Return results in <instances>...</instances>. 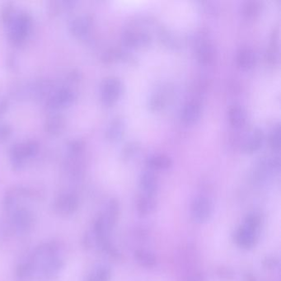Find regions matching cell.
Instances as JSON below:
<instances>
[{
	"label": "cell",
	"instance_id": "6da1fadb",
	"mask_svg": "<svg viewBox=\"0 0 281 281\" xmlns=\"http://www.w3.org/2000/svg\"><path fill=\"white\" fill-rule=\"evenodd\" d=\"M31 26V17L27 12H22L12 20L9 38L14 44L22 43L28 36Z\"/></svg>",
	"mask_w": 281,
	"mask_h": 281
},
{
	"label": "cell",
	"instance_id": "7a4b0ae2",
	"mask_svg": "<svg viewBox=\"0 0 281 281\" xmlns=\"http://www.w3.org/2000/svg\"><path fill=\"white\" fill-rule=\"evenodd\" d=\"M101 99L107 106L113 105L121 97L122 93V83L118 78L109 76L102 80L100 87Z\"/></svg>",
	"mask_w": 281,
	"mask_h": 281
},
{
	"label": "cell",
	"instance_id": "3957f363",
	"mask_svg": "<svg viewBox=\"0 0 281 281\" xmlns=\"http://www.w3.org/2000/svg\"><path fill=\"white\" fill-rule=\"evenodd\" d=\"M213 213V203L206 196H197L191 204V214L198 223L209 220Z\"/></svg>",
	"mask_w": 281,
	"mask_h": 281
},
{
	"label": "cell",
	"instance_id": "277c9868",
	"mask_svg": "<svg viewBox=\"0 0 281 281\" xmlns=\"http://www.w3.org/2000/svg\"><path fill=\"white\" fill-rule=\"evenodd\" d=\"M122 39L127 47L135 48L147 47L151 41L150 36L147 32L134 29H127L125 31Z\"/></svg>",
	"mask_w": 281,
	"mask_h": 281
},
{
	"label": "cell",
	"instance_id": "5b68a950",
	"mask_svg": "<svg viewBox=\"0 0 281 281\" xmlns=\"http://www.w3.org/2000/svg\"><path fill=\"white\" fill-rule=\"evenodd\" d=\"M38 143L36 141L28 140L24 143H17L11 149L12 157L16 163H22L26 157H31L38 151Z\"/></svg>",
	"mask_w": 281,
	"mask_h": 281
},
{
	"label": "cell",
	"instance_id": "8992f818",
	"mask_svg": "<svg viewBox=\"0 0 281 281\" xmlns=\"http://www.w3.org/2000/svg\"><path fill=\"white\" fill-rule=\"evenodd\" d=\"M75 99V94L69 88H61L55 92L47 101V108L57 109L69 105Z\"/></svg>",
	"mask_w": 281,
	"mask_h": 281
},
{
	"label": "cell",
	"instance_id": "52a82bcc",
	"mask_svg": "<svg viewBox=\"0 0 281 281\" xmlns=\"http://www.w3.org/2000/svg\"><path fill=\"white\" fill-rule=\"evenodd\" d=\"M93 26V17L88 14L81 15L72 20L69 29L73 35L77 37L85 36Z\"/></svg>",
	"mask_w": 281,
	"mask_h": 281
},
{
	"label": "cell",
	"instance_id": "ba28073f",
	"mask_svg": "<svg viewBox=\"0 0 281 281\" xmlns=\"http://www.w3.org/2000/svg\"><path fill=\"white\" fill-rule=\"evenodd\" d=\"M202 115V107L197 101L187 102L182 108L181 118L186 124H193L198 121Z\"/></svg>",
	"mask_w": 281,
	"mask_h": 281
},
{
	"label": "cell",
	"instance_id": "9c48e42d",
	"mask_svg": "<svg viewBox=\"0 0 281 281\" xmlns=\"http://www.w3.org/2000/svg\"><path fill=\"white\" fill-rule=\"evenodd\" d=\"M65 118L61 114H54L47 118L44 124V129L47 134L58 135L62 133L65 127Z\"/></svg>",
	"mask_w": 281,
	"mask_h": 281
},
{
	"label": "cell",
	"instance_id": "30bf717a",
	"mask_svg": "<svg viewBox=\"0 0 281 281\" xmlns=\"http://www.w3.org/2000/svg\"><path fill=\"white\" fill-rule=\"evenodd\" d=\"M264 141V133L260 129H255L248 135L243 143V150L247 153H254L262 146Z\"/></svg>",
	"mask_w": 281,
	"mask_h": 281
},
{
	"label": "cell",
	"instance_id": "8fae6325",
	"mask_svg": "<svg viewBox=\"0 0 281 281\" xmlns=\"http://www.w3.org/2000/svg\"><path fill=\"white\" fill-rule=\"evenodd\" d=\"M236 62L241 69H251L256 63L255 53L250 48H241L236 55Z\"/></svg>",
	"mask_w": 281,
	"mask_h": 281
},
{
	"label": "cell",
	"instance_id": "7c38bea8",
	"mask_svg": "<svg viewBox=\"0 0 281 281\" xmlns=\"http://www.w3.org/2000/svg\"><path fill=\"white\" fill-rule=\"evenodd\" d=\"M125 133V122L122 118H115L108 125L106 137L110 141L116 142L122 138Z\"/></svg>",
	"mask_w": 281,
	"mask_h": 281
},
{
	"label": "cell",
	"instance_id": "4fadbf2b",
	"mask_svg": "<svg viewBox=\"0 0 281 281\" xmlns=\"http://www.w3.org/2000/svg\"><path fill=\"white\" fill-rule=\"evenodd\" d=\"M140 187L146 196L155 195L157 189V180L154 172H143L140 176Z\"/></svg>",
	"mask_w": 281,
	"mask_h": 281
},
{
	"label": "cell",
	"instance_id": "5bb4252c",
	"mask_svg": "<svg viewBox=\"0 0 281 281\" xmlns=\"http://www.w3.org/2000/svg\"><path fill=\"white\" fill-rule=\"evenodd\" d=\"M256 234L251 231L245 226L240 228L236 234V240L240 247L243 248H251L256 242Z\"/></svg>",
	"mask_w": 281,
	"mask_h": 281
},
{
	"label": "cell",
	"instance_id": "9a60e30c",
	"mask_svg": "<svg viewBox=\"0 0 281 281\" xmlns=\"http://www.w3.org/2000/svg\"><path fill=\"white\" fill-rule=\"evenodd\" d=\"M215 48L210 42H201L197 47L196 55L199 62L203 64H207L212 62L215 58Z\"/></svg>",
	"mask_w": 281,
	"mask_h": 281
},
{
	"label": "cell",
	"instance_id": "2e32d148",
	"mask_svg": "<svg viewBox=\"0 0 281 281\" xmlns=\"http://www.w3.org/2000/svg\"><path fill=\"white\" fill-rule=\"evenodd\" d=\"M246 112L240 105H233L229 109V120L230 124L235 128H241L245 124Z\"/></svg>",
	"mask_w": 281,
	"mask_h": 281
},
{
	"label": "cell",
	"instance_id": "e0dca14e",
	"mask_svg": "<svg viewBox=\"0 0 281 281\" xmlns=\"http://www.w3.org/2000/svg\"><path fill=\"white\" fill-rule=\"evenodd\" d=\"M147 163L150 168L157 170H165L171 167L172 161L171 158L165 155L157 154L150 156L147 159Z\"/></svg>",
	"mask_w": 281,
	"mask_h": 281
},
{
	"label": "cell",
	"instance_id": "ac0fdd59",
	"mask_svg": "<svg viewBox=\"0 0 281 281\" xmlns=\"http://www.w3.org/2000/svg\"><path fill=\"white\" fill-rule=\"evenodd\" d=\"M135 258L142 266L154 267L157 264V258L154 254L145 250H137L135 252Z\"/></svg>",
	"mask_w": 281,
	"mask_h": 281
},
{
	"label": "cell",
	"instance_id": "d6986e66",
	"mask_svg": "<svg viewBox=\"0 0 281 281\" xmlns=\"http://www.w3.org/2000/svg\"><path fill=\"white\" fill-rule=\"evenodd\" d=\"M261 9H262V4L258 1H255V0L247 1L243 5V14L246 17L252 18L259 15Z\"/></svg>",
	"mask_w": 281,
	"mask_h": 281
},
{
	"label": "cell",
	"instance_id": "ffe728a7",
	"mask_svg": "<svg viewBox=\"0 0 281 281\" xmlns=\"http://www.w3.org/2000/svg\"><path fill=\"white\" fill-rule=\"evenodd\" d=\"M155 203L153 200V196H142L139 199L137 203V209L141 215H147L155 209Z\"/></svg>",
	"mask_w": 281,
	"mask_h": 281
},
{
	"label": "cell",
	"instance_id": "44dd1931",
	"mask_svg": "<svg viewBox=\"0 0 281 281\" xmlns=\"http://www.w3.org/2000/svg\"><path fill=\"white\" fill-rule=\"evenodd\" d=\"M140 144L137 142H129L122 150V157L124 160H130L140 151Z\"/></svg>",
	"mask_w": 281,
	"mask_h": 281
},
{
	"label": "cell",
	"instance_id": "7402d4cb",
	"mask_svg": "<svg viewBox=\"0 0 281 281\" xmlns=\"http://www.w3.org/2000/svg\"><path fill=\"white\" fill-rule=\"evenodd\" d=\"M281 130L280 124L276 125V126L273 128L270 135V148L274 151H279L281 149Z\"/></svg>",
	"mask_w": 281,
	"mask_h": 281
},
{
	"label": "cell",
	"instance_id": "603a6c76",
	"mask_svg": "<svg viewBox=\"0 0 281 281\" xmlns=\"http://www.w3.org/2000/svg\"><path fill=\"white\" fill-rule=\"evenodd\" d=\"M167 99L164 95L155 94L149 100V108L154 111L162 110L166 106Z\"/></svg>",
	"mask_w": 281,
	"mask_h": 281
},
{
	"label": "cell",
	"instance_id": "cb8c5ba5",
	"mask_svg": "<svg viewBox=\"0 0 281 281\" xmlns=\"http://www.w3.org/2000/svg\"><path fill=\"white\" fill-rule=\"evenodd\" d=\"M118 203L116 201H111L108 206V216H107V225L112 227L116 222V217L118 215Z\"/></svg>",
	"mask_w": 281,
	"mask_h": 281
},
{
	"label": "cell",
	"instance_id": "d4e9b609",
	"mask_svg": "<svg viewBox=\"0 0 281 281\" xmlns=\"http://www.w3.org/2000/svg\"><path fill=\"white\" fill-rule=\"evenodd\" d=\"M14 5L7 3L0 9V20L4 23H9L14 19Z\"/></svg>",
	"mask_w": 281,
	"mask_h": 281
},
{
	"label": "cell",
	"instance_id": "484cf974",
	"mask_svg": "<svg viewBox=\"0 0 281 281\" xmlns=\"http://www.w3.org/2000/svg\"><path fill=\"white\" fill-rule=\"evenodd\" d=\"M244 226L248 228V229H250L255 234H257V232L261 227V219L256 215H249L246 219Z\"/></svg>",
	"mask_w": 281,
	"mask_h": 281
},
{
	"label": "cell",
	"instance_id": "4316f807",
	"mask_svg": "<svg viewBox=\"0 0 281 281\" xmlns=\"http://www.w3.org/2000/svg\"><path fill=\"white\" fill-rule=\"evenodd\" d=\"M83 146H84V143H83V141L79 140H73L71 143H69V149L74 154L82 151Z\"/></svg>",
	"mask_w": 281,
	"mask_h": 281
},
{
	"label": "cell",
	"instance_id": "83f0119b",
	"mask_svg": "<svg viewBox=\"0 0 281 281\" xmlns=\"http://www.w3.org/2000/svg\"><path fill=\"white\" fill-rule=\"evenodd\" d=\"M11 134V128L9 125H0V140H5Z\"/></svg>",
	"mask_w": 281,
	"mask_h": 281
},
{
	"label": "cell",
	"instance_id": "f1b7e54d",
	"mask_svg": "<svg viewBox=\"0 0 281 281\" xmlns=\"http://www.w3.org/2000/svg\"><path fill=\"white\" fill-rule=\"evenodd\" d=\"M163 42H165L166 44L168 45V47H176L177 45V40L175 38L173 35H172L169 32H164L163 36Z\"/></svg>",
	"mask_w": 281,
	"mask_h": 281
},
{
	"label": "cell",
	"instance_id": "f546056e",
	"mask_svg": "<svg viewBox=\"0 0 281 281\" xmlns=\"http://www.w3.org/2000/svg\"><path fill=\"white\" fill-rule=\"evenodd\" d=\"M69 78H70V79L73 80V81H78V78H79V73H78V72L73 71L72 73H70Z\"/></svg>",
	"mask_w": 281,
	"mask_h": 281
},
{
	"label": "cell",
	"instance_id": "4dcf8cb0",
	"mask_svg": "<svg viewBox=\"0 0 281 281\" xmlns=\"http://www.w3.org/2000/svg\"><path fill=\"white\" fill-rule=\"evenodd\" d=\"M7 106H8V102H5V101L1 102V104H0V116H1L2 114L4 113V111H5L6 109H7Z\"/></svg>",
	"mask_w": 281,
	"mask_h": 281
},
{
	"label": "cell",
	"instance_id": "1f68e13d",
	"mask_svg": "<svg viewBox=\"0 0 281 281\" xmlns=\"http://www.w3.org/2000/svg\"><path fill=\"white\" fill-rule=\"evenodd\" d=\"M191 281H202V278L200 276H194L193 278L191 279Z\"/></svg>",
	"mask_w": 281,
	"mask_h": 281
}]
</instances>
